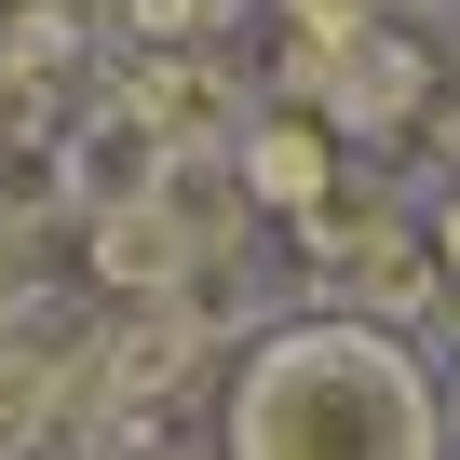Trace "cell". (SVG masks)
<instances>
[{
  "instance_id": "5b68a950",
  "label": "cell",
  "mask_w": 460,
  "mask_h": 460,
  "mask_svg": "<svg viewBox=\"0 0 460 460\" xmlns=\"http://www.w3.org/2000/svg\"><path fill=\"white\" fill-rule=\"evenodd\" d=\"M82 258H95L109 298H163V285L190 271V230H176L163 203H109V217H82Z\"/></svg>"
},
{
  "instance_id": "8992f818",
  "label": "cell",
  "mask_w": 460,
  "mask_h": 460,
  "mask_svg": "<svg viewBox=\"0 0 460 460\" xmlns=\"http://www.w3.org/2000/svg\"><path fill=\"white\" fill-rule=\"evenodd\" d=\"M420 244H433V271L460 285V190H433V217H420Z\"/></svg>"
},
{
  "instance_id": "6da1fadb",
  "label": "cell",
  "mask_w": 460,
  "mask_h": 460,
  "mask_svg": "<svg viewBox=\"0 0 460 460\" xmlns=\"http://www.w3.org/2000/svg\"><path fill=\"white\" fill-rule=\"evenodd\" d=\"M230 460H447L433 366L393 325L298 312L230 366Z\"/></svg>"
},
{
  "instance_id": "3957f363",
  "label": "cell",
  "mask_w": 460,
  "mask_h": 460,
  "mask_svg": "<svg viewBox=\"0 0 460 460\" xmlns=\"http://www.w3.org/2000/svg\"><path fill=\"white\" fill-rule=\"evenodd\" d=\"M109 109H122V122H149L163 149H203V136H230V109H244V95H230L203 55H136Z\"/></svg>"
},
{
  "instance_id": "277c9868",
  "label": "cell",
  "mask_w": 460,
  "mask_h": 460,
  "mask_svg": "<svg viewBox=\"0 0 460 460\" xmlns=\"http://www.w3.org/2000/svg\"><path fill=\"white\" fill-rule=\"evenodd\" d=\"M149 176H163V136H149V122H122V109H82L55 203H68V217H109V203H149Z\"/></svg>"
},
{
  "instance_id": "7a4b0ae2",
  "label": "cell",
  "mask_w": 460,
  "mask_h": 460,
  "mask_svg": "<svg viewBox=\"0 0 460 460\" xmlns=\"http://www.w3.org/2000/svg\"><path fill=\"white\" fill-rule=\"evenodd\" d=\"M230 176H244V217H312V203L339 190V122H325L312 95L244 109V122H230Z\"/></svg>"
}]
</instances>
